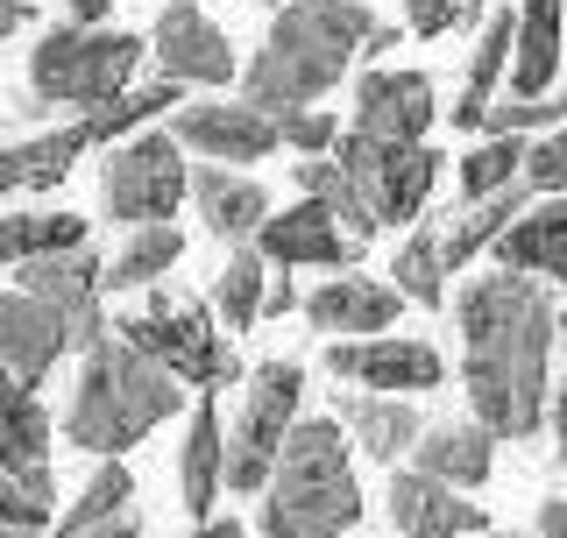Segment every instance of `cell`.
<instances>
[{"label":"cell","mask_w":567,"mask_h":538,"mask_svg":"<svg viewBox=\"0 0 567 538\" xmlns=\"http://www.w3.org/2000/svg\"><path fill=\"white\" fill-rule=\"evenodd\" d=\"M177 256H185V235H177V220H156V227H128V241H121V256L100 269V291H150V283H164Z\"/></svg>","instance_id":"obj_29"},{"label":"cell","mask_w":567,"mask_h":538,"mask_svg":"<svg viewBox=\"0 0 567 538\" xmlns=\"http://www.w3.org/2000/svg\"><path fill=\"white\" fill-rule=\"evenodd\" d=\"M518 177H525V142H518V135H489V142H475V149L461 156V206L489 199V192L518 185Z\"/></svg>","instance_id":"obj_34"},{"label":"cell","mask_w":567,"mask_h":538,"mask_svg":"<svg viewBox=\"0 0 567 538\" xmlns=\"http://www.w3.org/2000/svg\"><path fill=\"white\" fill-rule=\"evenodd\" d=\"M511 43H518V8H489V22H483V35H475V50H468V71H461V100L447 106L454 128H468V135L483 128L496 85H504V71H511Z\"/></svg>","instance_id":"obj_27"},{"label":"cell","mask_w":567,"mask_h":538,"mask_svg":"<svg viewBox=\"0 0 567 538\" xmlns=\"http://www.w3.org/2000/svg\"><path fill=\"white\" fill-rule=\"evenodd\" d=\"M256 248H262V262H277V269H354V262H362V241H354L327 206H312V199H298L284 213L270 206Z\"/></svg>","instance_id":"obj_16"},{"label":"cell","mask_w":567,"mask_h":538,"mask_svg":"<svg viewBox=\"0 0 567 538\" xmlns=\"http://www.w3.org/2000/svg\"><path fill=\"white\" fill-rule=\"evenodd\" d=\"M333 418H341V433L354 454H369L377 468H390V461H404L425 433L419 404L412 397H383V390H333Z\"/></svg>","instance_id":"obj_18"},{"label":"cell","mask_w":567,"mask_h":538,"mask_svg":"<svg viewBox=\"0 0 567 538\" xmlns=\"http://www.w3.org/2000/svg\"><path fill=\"white\" fill-rule=\"evenodd\" d=\"M270 8H284V0H270Z\"/></svg>","instance_id":"obj_53"},{"label":"cell","mask_w":567,"mask_h":538,"mask_svg":"<svg viewBox=\"0 0 567 538\" xmlns=\"http://www.w3.org/2000/svg\"><path fill=\"white\" fill-rule=\"evenodd\" d=\"M192 206H199L206 235L227 241V248H248L262 235V220H270V192H262L248 170H227V164L192 170Z\"/></svg>","instance_id":"obj_22"},{"label":"cell","mask_w":567,"mask_h":538,"mask_svg":"<svg viewBox=\"0 0 567 538\" xmlns=\"http://www.w3.org/2000/svg\"><path fill=\"white\" fill-rule=\"evenodd\" d=\"M93 149L85 121H64V128H35L22 142H0V199H22V192H58L79 156Z\"/></svg>","instance_id":"obj_23"},{"label":"cell","mask_w":567,"mask_h":538,"mask_svg":"<svg viewBox=\"0 0 567 538\" xmlns=\"http://www.w3.org/2000/svg\"><path fill=\"white\" fill-rule=\"evenodd\" d=\"M177 106H185V85H177V79H150V85H128L121 100H106L100 114H85V135H93V149H114V142L156 128V121L177 114Z\"/></svg>","instance_id":"obj_30"},{"label":"cell","mask_w":567,"mask_h":538,"mask_svg":"<svg viewBox=\"0 0 567 538\" xmlns=\"http://www.w3.org/2000/svg\"><path fill=\"white\" fill-rule=\"evenodd\" d=\"M461 390L489 439H532L546 425V362L560 340V304L539 277L489 262L454 291Z\"/></svg>","instance_id":"obj_1"},{"label":"cell","mask_w":567,"mask_h":538,"mask_svg":"<svg viewBox=\"0 0 567 538\" xmlns=\"http://www.w3.org/2000/svg\"><path fill=\"white\" fill-rule=\"evenodd\" d=\"M100 256H93V241L85 248H64V256H35L14 269V291H29V298H43L50 312H64V327H71V354H85V348H100L106 333H114V319L100 312Z\"/></svg>","instance_id":"obj_12"},{"label":"cell","mask_w":567,"mask_h":538,"mask_svg":"<svg viewBox=\"0 0 567 538\" xmlns=\"http://www.w3.org/2000/svg\"><path fill=\"white\" fill-rule=\"evenodd\" d=\"M298 312H306L312 333H327V340H369V333H390L404 319V291L390 277L333 269L327 283H312V291L298 298Z\"/></svg>","instance_id":"obj_14"},{"label":"cell","mask_w":567,"mask_h":538,"mask_svg":"<svg viewBox=\"0 0 567 538\" xmlns=\"http://www.w3.org/2000/svg\"><path fill=\"white\" fill-rule=\"evenodd\" d=\"M383 510H390V525H398V538H475V531H489V517H483L475 496H461V489H447V482H433L419 468L390 475Z\"/></svg>","instance_id":"obj_17"},{"label":"cell","mask_w":567,"mask_h":538,"mask_svg":"<svg viewBox=\"0 0 567 538\" xmlns=\"http://www.w3.org/2000/svg\"><path fill=\"white\" fill-rule=\"evenodd\" d=\"M50 525H58V504H43L14 475H0V531H50Z\"/></svg>","instance_id":"obj_41"},{"label":"cell","mask_w":567,"mask_h":538,"mask_svg":"<svg viewBox=\"0 0 567 538\" xmlns=\"http://www.w3.org/2000/svg\"><path fill=\"white\" fill-rule=\"evenodd\" d=\"M532 206V192H525V177L518 185H504V192H489V199H475V206H461V213H447V220L433 227V248H440V269H468L475 256H489L496 248V235H504L511 220Z\"/></svg>","instance_id":"obj_26"},{"label":"cell","mask_w":567,"mask_h":538,"mask_svg":"<svg viewBox=\"0 0 567 538\" xmlns=\"http://www.w3.org/2000/svg\"><path fill=\"white\" fill-rule=\"evenodd\" d=\"M114 333L142 348L164 375H177L185 390H199V397H220L227 383H241V354L227 348V333L206 319L199 298H164L150 283V304L128 319H114Z\"/></svg>","instance_id":"obj_6"},{"label":"cell","mask_w":567,"mask_h":538,"mask_svg":"<svg viewBox=\"0 0 567 538\" xmlns=\"http://www.w3.org/2000/svg\"><path fill=\"white\" fill-rule=\"evenodd\" d=\"M525 192L532 199H567V121L554 135L525 142Z\"/></svg>","instance_id":"obj_38"},{"label":"cell","mask_w":567,"mask_h":538,"mask_svg":"<svg viewBox=\"0 0 567 538\" xmlns=\"http://www.w3.org/2000/svg\"><path fill=\"white\" fill-rule=\"evenodd\" d=\"M298 283H291V269H270V283H262V327H270V319H291L298 312Z\"/></svg>","instance_id":"obj_42"},{"label":"cell","mask_w":567,"mask_h":538,"mask_svg":"<svg viewBox=\"0 0 567 538\" xmlns=\"http://www.w3.org/2000/svg\"><path fill=\"white\" fill-rule=\"evenodd\" d=\"M177 411H185V383L164 375L121 333H106L100 348L79 354V383H71V404H64V439L93 461H121L156 425H171Z\"/></svg>","instance_id":"obj_3"},{"label":"cell","mask_w":567,"mask_h":538,"mask_svg":"<svg viewBox=\"0 0 567 538\" xmlns=\"http://www.w3.org/2000/svg\"><path fill=\"white\" fill-rule=\"evenodd\" d=\"M220 496H227V418L213 397H199L185 411V446H177V504L192 510V525H206Z\"/></svg>","instance_id":"obj_20"},{"label":"cell","mask_w":567,"mask_h":538,"mask_svg":"<svg viewBox=\"0 0 567 538\" xmlns=\"http://www.w3.org/2000/svg\"><path fill=\"white\" fill-rule=\"evenodd\" d=\"M128 496H135V475H128V461H100L93 475H85V489L71 496V510L50 525L43 538H85V531H100V525H114V517H128Z\"/></svg>","instance_id":"obj_31"},{"label":"cell","mask_w":567,"mask_h":538,"mask_svg":"<svg viewBox=\"0 0 567 538\" xmlns=\"http://www.w3.org/2000/svg\"><path fill=\"white\" fill-rule=\"evenodd\" d=\"M433 79L425 71H383L369 64L362 79H354V135H377V142H425L433 135Z\"/></svg>","instance_id":"obj_15"},{"label":"cell","mask_w":567,"mask_h":538,"mask_svg":"<svg viewBox=\"0 0 567 538\" xmlns=\"http://www.w3.org/2000/svg\"><path fill=\"white\" fill-rule=\"evenodd\" d=\"M291 177H298V199L327 206V213H333V220H341V227H348V235L362 241V248L383 235V227L362 213V199H354V185L341 177V164H333V156H291Z\"/></svg>","instance_id":"obj_32"},{"label":"cell","mask_w":567,"mask_h":538,"mask_svg":"<svg viewBox=\"0 0 567 538\" xmlns=\"http://www.w3.org/2000/svg\"><path fill=\"white\" fill-rule=\"evenodd\" d=\"M64 354H71L64 312H50V304L29 298V291H0V369L22 375V383H43Z\"/></svg>","instance_id":"obj_19"},{"label":"cell","mask_w":567,"mask_h":538,"mask_svg":"<svg viewBox=\"0 0 567 538\" xmlns=\"http://www.w3.org/2000/svg\"><path fill=\"white\" fill-rule=\"evenodd\" d=\"M333 164H341V177L354 185V199H362V213L377 227H419V213H425V199H433L447 156L425 149V142H377V135L341 128Z\"/></svg>","instance_id":"obj_8"},{"label":"cell","mask_w":567,"mask_h":538,"mask_svg":"<svg viewBox=\"0 0 567 538\" xmlns=\"http://www.w3.org/2000/svg\"><path fill=\"white\" fill-rule=\"evenodd\" d=\"M14 29H29V0H0V43H8Z\"/></svg>","instance_id":"obj_47"},{"label":"cell","mask_w":567,"mask_h":538,"mask_svg":"<svg viewBox=\"0 0 567 538\" xmlns=\"http://www.w3.org/2000/svg\"><path fill=\"white\" fill-rule=\"evenodd\" d=\"M14 262V213H0V269Z\"/></svg>","instance_id":"obj_49"},{"label":"cell","mask_w":567,"mask_h":538,"mask_svg":"<svg viewBox=\"0 0 567 538\" xmlns=\"http://www.w3.org/2000/svg\"><path fill=\"white\" fill-rule=\"evenodd\" d=\"M560 100H567V93H560Z\"/></svg>","instance_id":"obj_55"},{"label":"cell","mask_w":567,"mask_h":538,"mask_svg":"<svg viewBox=\"0 0 567 538\" xmlns=\"http://www.w3.org/2000/svg\"><path fill=\"white\" fill-rule=\"evenodd\" d=\"M106 8H114V0H64V14H71V22H85V29H100Z\"/></svg>","instance_id":"obj_45"},{"label":"cell","mask_w":567,"mask_h":538,"mask_svg":"<svg viewBox=\"0 0 567 538\" xmlns=\"http://www.w3.org/2000/svg\"><path fill=\"white\" fill-rule=\"evenodd\" d=\"M554 348H560V354H567V312H560V340H554Z\"/></svg>","instance_id":"obj_51"},{"label":"cell","mask_w":567,"mask_h":538,"mask_svg":"<svg viewBox=\"0 0 567 538\" xmlns=\"http://www.w3.org/2000/svg\"><path fill=\"white\" fill-rule=\"evenodd\" d=\"M398 8H404V29L433 43V35H454V29H468L475 14H489V0H398Z\"/></svg>","instance_id":"obj_39"},{"label":"cell","mask_w":567,"mask_h":538,"mask_svg":"<svg viewBox=\"0 0 567 538\" xmlns=\"http://www.w3.org/2000/svg\"><path fill=\"white\" fill-rule=\"evenodd\" d=\"M412 468L468 496V489H483V482H489V468H496V439H489V425H475V418L425 425V433H419V446H412Z\"/></svg>","instance_id":"obj_25"},{"label":"cell","mask_w":567,"mask_h":538,"mask_svg":"<svg viewBox=\"0 0 567 538\" xmlns=\"http://www.w3.org/2000/svg\"><path fill=\"white\" fill-rule=\"evenodd\" d=\"M171 142L185 156H199V164H227V170H248L284 149L277 121L256 114L248 100H185L171 114Z\"/></svg>","instance_id":"obj_11"},{"label":"cell","mask_w":567,"mask_h":538,"mask_svg":"<svg viewBox=\"0 0 567 538\" xmlns=\"http://www.w3.org/2000/svg\"><path fill=\"white\" fill-rule=\"evenodd\" d=\"M560 35H567V0H518V43H511L504 85L518 100H546L560 79Z\"/></svg>","instance_id":"obj_24"},{"label":"cell","mask_w":567,"mask_h":538,"mask_svg":"<svg viewBox=\"0 0 567 538\" xmlns=\"http://www.w3.org/2000/svg\"><path fill=\"white\" fill-rule=\"evenodd\" d=\"M192 199V164L171 142V128H142L128 142H114L100 164V206L121 227H156Z\"/></svg>","instance_id":"obj_9"},{"label":"cell","mask_w":567,"mask_h":538,"mask_svg":"<svg viewBox=\"0 0 567 538\" xmlns=\"http://www.w3.org/2000/svg\"><path fill=\"white\" fill-rule=\"evenodd\" d=\"M85 248V213H14V262Z\"/></svg>","instance_id":"obj_36"},{"label":"cell","mask_w":567,"mask_h":538,"mask_svg":"<svg viewBox=\"0 0 567 538\" xmlns=\"http://www.w3.org/2000/svg\"><path fill=\"white\" fill-rule=\"evenodd\" d=\"M327 375H341L354 390H383V397H425L447 383V362L419 333H369V340H333Z\"/></svg>","instance_id":"obj_10"},{"label":"cell","mask_w":567,"mask_h":538,"mask_svg":"<svg viewBox=\"0 0 567 538\" xmlns=\"http://www.w3.org/2000/svg\"><path fill=\"white\" fill-rule=\"evenodd\" d=\"M546 418H554V461H567V383L546 390Z\"/></svg>","instance_id":"obj_43"},{"label":"cell","mask_w":567,"mask_h":538,"mask_svg":"<svg viewBox=\"0 0 567 538\" xmlns=\"http://www.w3.org/2000/svg\"><path fill=\"white\" fill-rule=\"evenodd\" d=\"M489 538H539V531H489Z\"/></svg>","instance_id":"obj_50"},{"label":"cell","mask_w":567,"mask_h":538,"mask_svg":"<svg viewBox=\"0 0 567 538\" xmlns=\"http://www.w3.org/2000/svg\"><path fill=\"white\" fill-rule=\"evenodd\" d=\"M85 538H142L135 517H114V525H100V531H85Z\"/></svg>","instance_id":"obj_48"},{"label":"cell","mask_w":567,"mask_h":538,"mask_svg":"<svg viewBox=\"0 0 567 538\" xmlns=\"http://www.w3.org/2000/svg\"><path fill=\"white\" fill-rule=\"evenodd\" d=\"M185 538H248V525H235V517H206V525H192Z\"/></svg>","instance_id":"obj_46"},{"label":"cell","mask_w":567,"mask_h":538,"mask_svg":"<svg viewBox=\"0 0 567 538\" xmlns=\"http://www.w3.org/2000/svg\"><path fill=\"white\" fill-rule=\"evenodd\" d=\"M262 538H348L362 517L354 446L341 418H298L262 482Z\"/></svg>","instance_id":"obj_4"},{"label":"cell","mask_w":567,"mask_h":538,"mask_svg":"<svg viewBox=\"0 0 567 538\" xmlns=\"http://www.w3.org/2000/svg\"><path fill=\"white\" fill-rule=\"evenodd\" d=\"M277 135H284V149H291V156H333V142H341V121H333L327 106H298V114L277 121Z\"/></svg>","instance_id":"obj_40"},{"label":"cell","mask_w":567,"mask_h":538,"mask_svg":"<svg viewBox=\"0 0 567 538\" xmlns=\"http://www.w3.org/2000/svg\"><path fill=\"white\" fill-rule=\"evenodd\" d=\"M142 58H150V35H128V29H85V22H58L35 35L29 50V100L22 114H100L106 100H121L135 85Z\"/></svg>","instance_id":"obj_5"},{"label":"cell","mask_w":567,"mask_h":538,"mask_svg":"<svg viewBox=\"0 0 567 538\" xmlns=\"http://www.w3.org/2000/svg\"><path fill=\"white\" fill-rule=\"evenodd\" d=\"M398 43L404 29L377 22V8H362V0H284V8H270V29H262L256 58L241 71V100L256 114L284 121L298 106L327 100L354 71V58L377 64Z\"/></svg>","instance_id":"obj_2"},{"label":"cell","mask_w":567,"mask_h":538,"mask_svg":"<svg viewBox=\"0 0 567 538\" xmlns=\"http://www.w3.org/2000/svg\"><path fill=\"white\" fill-rule=\"evenodd\" d=\"M539 538H567V496H546L539 504V525H532Z\"/></svg>","instance_id":"obj_44"},{"label":"cell","mask_w":567,"mask_h":538,"mask_svg":"<svg viewBox=\"0 0 567 538\" xmlns=\"http://www.w3.org/2000/svg\"><path fill=\"white\" fill-rule=\"evenodd\" d=\"M390 538H398V531H390Z\"/></svg>","instance_id":"obj_54"},{"label":"cell","mask_w":567,"mask_h":538,"mask_svg":"<svg viewBox=\"0 0 567 538\" xmlns=\"http://www.w3.org/2000/svg\"><path fill=\"white\" fill-rule=\"evenodd\" d=\"M270 269L277 262H262V248L248 241L227 256V269L213 277V312L227 319V333H248V327H262V283H270Z\"/></svg>","instance_id":"obj_33"},{"label":"cell","mask_w":567,"mask_h":538,"mask_svg":"<svg viewBox=\"0 0 567 538\" xmlns=\"http://www.w3.org/2000/svg\"><path fill=\"white\" fill-rule=\"evenodd\" d=\"M306 418V369L298 362H262L241 375V411L227 418V489L262 496L277 468V446Z\"/></svg>","instance_id":"obj_7"},{"label":"cell","mask_w":567,"mask_h":538,"mask_svg":"<svg viewBox=\"0 0 567 538\" xmlns=\"http://www.w3.org/2000/svg\"><path fill=\"white\" fill-rule=\"evenodd\" d=\"M489 262L518 269V277H539L546 291H567V199H532L518 220L496 235Z\"/></svg>","instance_id":"obj_21"},{"label":"cell","mask_w":567,"mask_h":538,"mask_svg":"<svg viewBox=\"0 0 567 538\" xmlns=\"http://www.w3.org/2000/svg\"><path fill=\"white\" fill-rule=\"evenodd\" d=\"M390 283L404 291V304H425L433 312L440 298H447V269H440V248H433V227H412L398 248V262H390Z\"/></svg>","instance_id":"obj_35"},{"label":"cell","mask_w":567,"mask_h":538,"mask_svg":"<svg viewBox=\"0 0 567 538\" xmlns=\"http://www.w3.org/2000/svg\"><path fill=\"white\" fill-rule=\"evenodd\" d=\"M560 121H567V100H560V93H546V100L496 93L489 114H483V128H489V135H518V142H532V135H554Z\"/></svg>","instance_id":"obj_37"},{"label":"cell","mask_w":567,"mask_h":538,"mask_svg":"<svg viewBox=\"0 0 567 538\" xmlns=\"http://www.w3.org/2000/svg\"><path fill=\"white\" fill-rule=\"evenodd\" d=\"M150 64H156V79H177L185 93L192 85H227L235 79V43H227V29L199 0H171L150 29Z\"/></svg>","instance_id":"obj_13"},{"label":"cell","mask_w":567,"mask_h":538,"mask_svg":"<svg viewBox=\"0 0 567 538\" xmlns=\"http://www.w3.org/2000/svg\"><path fill=\"white\" fill-rule=\"evenodd\" d=\"M0 538H43V531H0Z\"/></svg>","instance_id":"obj_52"},{"label":"cell","mask_w":567,"mask_h":538,"mask_svg":"<svg viewBox=\"0 0 567 538\" xmlns=\"http://www.w3.org/2000/svg\"><path fill=\"white\" fill-rule=\"evenodd\" d=\"M58 425H50L43 397H35V383L0 369V475H29V468H50V439Z\"/></svg>","instance_id":"obj_28"}]
</instances>
